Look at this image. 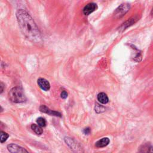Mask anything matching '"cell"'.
<instances>
[{
    "label": "cell",
    "instance_id": "obj_20",
    "mask_svg": "<svg viewBox=\"0 0 153 153\" xmlns=\"http://www.w3.org/2000/svg\"><path fill=\"white\" fill-rule=\"evenodd\" d=\"M151 16H153V7H152V10H151Z\"/></svg>",
    "mask_w": 153,
    "mask_h": 153
},
{
    "label": "cell",
    "instance_id": "obj_5",
    "mask_svg": "<svg viewBox=\"0 0 153 153\" xmlns=\"http://www.w3.org/2000/svg\"><path fill=\"white\" fill-rule=\"evenodd\" d=\"M97 9V6L95 3H89L85 6L83 9V13L85 15H89Z\"/></svg>",
    "mask_w": 153,
    "mask_h": 153
},
{
    "label": "cell",
    "instance_id": "obj_8",
    "mask_svg": "<svg viewBox=\"0 0 153 153\" xmlns=\"http://www.w3.org/2000/svg\"><path fill=\"white\" fill-rule=\"evenodd\" d=\"M136 21H137V19L135 17H133V18H131V19H128L127 21H126L125 23H124L123 25L120 26V28H119L120 30H121V31H123V30L126 29V28L132 26L133 24H134L136 22Z\"/></svg>",
    "mask_w": 153,
    "mask_h": 153
},
{
    "label": "cell",
    "instance_id": "obj_4",
    "mask_svg": "<svg viewBox=\"0 0 153 153\" xmlns=\"http://www.w3.org/2000/svg\"><path fill=\"white\" fill-rule=\"evenodd\" d=\"M7 150L9 152L15 153V152H28V151L21 146L17 145L15 144H11L7 145Z\"/></svg>",
    "mask_w": 153,
    "mask_h": 153
},
{
    "label": "cell",
    "instance_id": "obj_3",
    "mask_svg": "<svg viewBox=\"0 0 153 153\" xmlns=\"http://www.w3.org/2000/svg\"><path fill=\"white\" fill-rule=\"evenodd\" d=\"M130 8V5L128 4H123L120 5L114 11V17L115 19H119V18L123 17L126 13H127Z\"/></svg>",
    "mask_w": 153,
    "mask_h": 153
},
{
    "label": "cell",
    "instance_id": "obj_17",
    "mask_svg": "<svg viewBox=\"0 0 153 153\" xmlns=\"http://www.w3.org/2000/svg\"><path fill=\"white\" fill-rule=\"evenodd\" d=\"M68 93L66 92V91H62V92H61V94H60V96L61 97H62V99H66L67 98V97H68Z\"/></svg>",
    "mask_w": 153,
    "mask_h": 153
},
{
    "label": "cell",
    "instance_id": "obj_16",
    "mask_svg": "<svg viewBox=\"0 0 153 153\" xmlns=\"http://www.w3.org/2000/svg\"><path fill=\"white\" fill-rule=\"evenodd\" d=\"M103 108V107H102V106H100L99 105H97L96 106V107H95V111H96V112H97V111H98V110H99V113L102 112V111H101V110H102L103 111H105V108Z\"/></svg>",
    "mask_w": 153,
    "mask_h": 153
},
{
    "label": "cell",
    "instance_id": "obj_13",
    "mask_svg": "<svg viewBox=\"0 0 153 153\" xmlns=\"http://www.w3.org/2000/svg\"><path fill=\"white\" fill-rule=\"evenodd\" d=\"M142 146V148H140L142 150H140V152H153V148L150 145L146 144Z\"/></svg>",
    "mask_w": 153,
    "mask_h": 153
},
{
    "label": "cell",
    "instance_id": "obj_2",
    "mask_svg": "<svg viewBox=\"0 0 153 153\" xmlns=\"http://www.w3.org/2000/svg\"><path fill=\"white\" fill-rule=\"evenodd\" d=\"M9 98L14 103H22L26 101V97L22 88L15 87L11 89L9 92Z\"/></svg>",
    "mask_w": 153,
    "mask_h": 153
},
{
    "label": "cell",
    "instance_id": "obj_1",
    "mask_svg": "<svg viewBox=\"0 0 153 153\" xmlns=\"http://www.w3.org/2000/svg\"><path fill=\"white\" fill-rule=\"evenodd\" d=\"M16 17L21 31L26 38L34 43H41V33L31 16L26 11L20 9L16 12Z\"/></svg>",
    "mask_w": 153,
    "mask_h": 153
},
{
    "label": "cell",
    "instance_id": "obj_12",
    "mask_svg": "<svg viewBox=\"0 0 153 153\" xmlns=\"http://www.w3.org/2000/svg\"><path fill=\"white\" fill-rule=\"evenodd\" d=\"M31 128L36 134H38V135H40V134H41L42 132H43V130H42L41 127L40 125L32 124L31 125Z\"/></svg>",
    "mask_w": 153,
    "mask_h": 153
},
{
    "label": "cell",
    "instance_id": "obj_6",
    "mask_svg": "<svg viewBox=\"0 0 153 153\" xmlns=\"http://www.w3.org/2000/svg\"><path fill=\"white\" fill-rule=\"evenodd\" d=\"M38 86L44 91H48L50 89V84L47 79L44 78H39L37 81Z\"/></svg>",
    "mask_w": 153,
    "mask_h": 153
},
{
    "label": "cell",
    "instance_id": "obj_7",
    "mask_svg": "<svg viewBox=\"0 0 153 153\" xmlns=\"http://www.w3.org/2000/svg\"><path fill=\"white\" fill-rule=\"evenodd\" d=\"M40 110L41 112L48 114H49L50 115L56 116V117H62V115H61L60 113H59V112H57V111H52V110L50 109L48 107H47L46 105H44L40 106Z\"/></svg>",
    "mask_w": 153,
    "mask_h": 153
},
{
    "label": "cell",
    "instance_id": "obj_10",
    "mask_svg": "<svg viewBox=\"0 0 153 153\" xmlns=\"http://www.w3.org/2000/svg\"><path fill=\"white\" fill-rule=\"evenodd\" d=\"M97 99L99 102H101V103H103V104H106L109 101V99H108V97L107 95L105 94V93H103V92L100 93L97 95Z\"/></svg>",
    "mask_w": 153,
    "mask_h": 153
},
{
    "label": "cell",
    "instance_id": "obj_15",
    "mask_svg": "<svg viewBox=\"0 0 153 153\" xmlns=\"http://www.w3.org/2000/svg\"><path fill=\"white\" fill-rule=\"evenodd\" d=\"M9 137V134L4 132H1V138H0V140H1V143H4L5 141H6Z\"/></svg>",
    "mask_w": 153,
    "mask_h": 153
},
{
    "label": "cell",
    "instance_id": "obj_18",
    "mask_svg": "<svg viewBox=\"0 0 153 153\" xmlns=\"http://www.w3.org/2000/svg\"><path fill=\"white\" fill-rule=\"evenodd\" d=\"M83 132L85 134H89L90 133V128L89 127H87L84 129Z\"/></svg>",
    "mask_w": 153,
    "mask_h": 153
},
{
    "label": "cell",
    "instance_id": "obj_19",
    "mask_svg": "<svg viewBox=\"0 0 153 153\" xmlns=\"http://www.w3.org/2000/svg\"><path fill=\"white\" fill-rule=\"evenodd\" d=\"M0 87H1V93H2L4 91V84H3V82H1V85H0Z\"/></svg>",
    "mask_w": 153,
    "mask_h": 153
},
{
    "label": "cell",
    "instance_id": "obj_11",
    "mask_svg": "<svg viewBox=\"0 0 153 153\" xmlns=\"http://www.w3.org/2000/svg\"><path fill=\"white\" fill-rule=\"evenodd\" d=\"M65 141L71 149L72 148L77 150L76 146H77V144L74 140H73L72 138L68 137L65 138Z\"/></svg>",
    "mask_w": 153,
    "mask_h": 153
},
{
    "label": "cell",
    "instance_id": "obj_9",
    "mask_svg": "<svg viewBox=\"0 0 153 153\" xmlns=\"http://www.w3.org/2000/svg\"><path fill=\"white\" fill-rule=\"evenodd\" d=\"M109 142H110V140L109 138H103L99 140L98 141H97L95 144V146L97 148H103L107 146L109 144Z\"/></svg>",
    "mask_w": 153,
    "mask_h": 153
},
{
    "label": "cell",
    "instance_id": "obj_14",
    "mask_svg": "<svg viewBox=\"0 0 153 153\" xmlns=\"http://www.w3.org/2000/svg\"><path fill=\"white\" fill-rule=\"evenodd\" d=\"M36 123L41 127H45L46 126V120L42 117H39L36 119Z\"/></svg>",
    "mask_w": 153,
    "mask_h": 153
}]
</instances>
